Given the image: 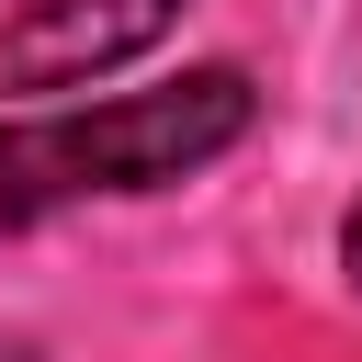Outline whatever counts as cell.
<instances>
[{
	"label": "cell",
	"mask_w": 362,
	"mask_h": 362,
	"mask_svg": "<svg viewBox=\"0 0 362 362\" xmlns=\"http://www.w3.org/2000/svg\"><path fill=\"white\" fill-rule=\"evenodd\" d=\"M339 272L362 283V204H351V226H339Z\"/></svg>",
	"instance_id": "3957f363"
},
{
	"label": "cell",
	"mask_w": 362,
	"mask_h": 362,
	"mask_svg": "<svg viewBox=\"0 0 362 362\" xmlns=\"http://www.w3.org/2000/svg\"><path fill=\"white\" fill-rule=\"evenodd\" d=\"M181 23V0H0V102L79 90L124 57H147Z\"/></svg>",
	"instance_id": "7a4b0ae2"
},
{
	"label": "cell",
	"mask_w": 362,
	"mask_h": 362,
	"mask_svg": "<svg viewBox=\"0 0 362 362\" xmlns=\"http://www.w3.org/2000/svg\"><path fill=\"white\" fill-rule=\"evenodd\" d=\"M260 90L238 68H192L170 90H124L102 113H34V124H0V238L68 215V204H102V192H170L192 181L204 158H226L249 136Z\"/></svg>",
	"instance_id": "6da1fadb"
}]
</instances>
